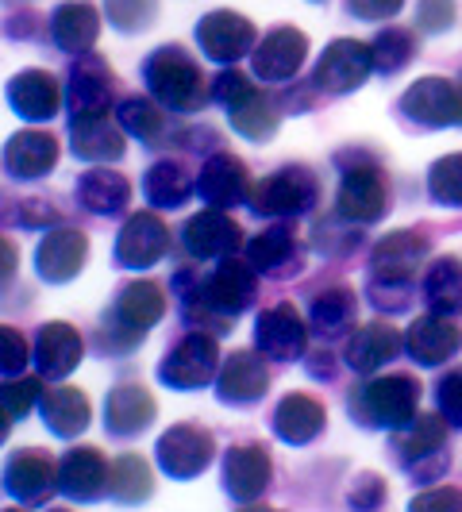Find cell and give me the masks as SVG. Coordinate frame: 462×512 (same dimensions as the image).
Wrapping results in <instances>:
<instances>
[{"instance_id": "27", "label": "cell", "mask_w": 462, "mask_h": 512, "mask_svg": "<svg viewBox=\"0 0 462 512\" xmlns=\"http://www.w3.org/2000/svg\"><path fill=\"white\" fill-rule=\"evenodd\" d=\"M70 151L93 166L120 162L128 151V131L120 128V120L112 124L108 116H70Z\"/></svg>"}, {"instance_id": "6", "label": "cell", "mask_w": 462, "mask_h": 512, "mask_svg": "<svg viewBox=\"0 0 462 512\" xmlns=\"http://www.w3.org/2000/svg\"><path fill=\"white\" fill-rule=\"evenodd\" d=\"M320 201V181L308 166H278L274 174L258 181L251 189V212L274 216V220H297L308 216Z\"/></svg>"}, {"instance_id": "16", "label": "cell", "mask_w": 462, "mask_h": 512, "mask_svg": "<svg viewBox=\"0 0 462 512\" xmlns=\"http://www.w3.org/2000/svg\"><path fill=\"white\" fill-rule=\"evenodd\" d=\"M428 251H432V239L424 231H389L370 251V278L412 285Z\"/></svg>"}, {"instance_id": "38", "label": "cell", "mask_w": 462, "mask_h": 512, "mask_svg": "<svg viewBox=\"0 0 462 512\" xmlns=\"http://www.w3.org/2000/svg\"><path fill=\"white\" fill-rule=\"evenodd\" d=\"M193 193H197V181L178 158H162L143 174V197L151 208H181Z\"/></svg>"}, {"instance_id": "9", "label": "cell", "mask_w": 462, "mask_h": 512, "mask_svg": "<svg viewBox=\"0 0 462 512\" xmlns=\"http://www.w3.org/2000/svg\"><path fill=\"white\" fill-rule=\"evenodd\" d=\"M154 459L166 478H178V482L201 478L216 459V436L201 424H174L170 432L158 436Z\"/></svg>"}, {"instance_id": "1", "label": "cell", "mask_w": 462, "mask_h": 512, "mask_svg": "<svg viewBox=\"0 0 462 512\" xmlns=\"http://www.w3.org/2000/svg\"><path fill=\"white\" fill-rule=\"evenodd\" d=\"M174 293L189 328L208 335H228L235 316H243L258 297V270L247 258H220V266L201 278V270L181 266L174 274Z\"/></svg>"}, {"instance_id": "3", "label": "cell", "mask_w": 462, "mask_h": 512, "mask_svg": "<svg viewBox=\"0 0 462 512\" xmlns=\"http://www.w3.org/2000/svg\"><path fill=\"white\" fill-rule=\"evenodd\" d=\"M143 81L151 89V97L166 112H178V116H193L212 101V85L205 81L197 58L170 43V47H158V51L143 62Z\"/></svg>"}, {"instance_id": "15", "label": "cell", "mask_w": 462, "mask_h": 512, "mask_svg": "<svg viewBox=\"0 0 462 512\" xmlns=\"http://www.w3.org/2000/svg\"><path fill=\"white\" fill-rule=\"evenodd\" d=\"M124 270H151L170 255V228L158 220V212H131L112 247Z\"/></svg>"}, {"instance_id": "52", "label": "cell", "mask_w": 462, "mask_h": 512, "mask_svg": "<svg viewBox=\"0 0 462 512\" xmlns=\"http://www.w3.org/2000/svg\"><path fill=\"white\" fill-rule=\"evenodd\" d=\"M351 486L355 489H351L347 505H355V509H378V505L385 501V478L382 474H374V470H362Z\"/></svg>"}, {"instance_id": "39", "label": "cell", "mask_w": 462, "mask_h": 512, "mask_svg": "<svg viewBox=\"0 0 462 512\" xmlns=\"http://www.w3.org/2000/svg\"><path fill=\"white\" fill-rule=\"evenodd\" d=\"M116 120H120V128L128 131V139H139L143 147H158L170 135L166 108L154 97H128V101H120Z\"/></svg>"}, {"instance_id": "28", "label": "cell", "mask_w": 462, "mask_h": 512, "mask_svg": "<svg viewBox=\"0 0 462 512\" xmlns=\"http://www.w3.org/2000/svg\"><path fill=\"white\" fill-rule=\"evenodd\" d=\"M8 104L27 124H47L62 108V85L51 70H20L8 81Z\"/></svg>"}, {"instance_id": "51", "label": "cell", "mask_w": 462, "mask_h": 512, "mask_svg": "<svg viewBox=\"0 0 462 512\" xmlns=\"http://www.w3.org/2000/svg\"><path fill=\"white\" fill-rule=\"evenodd\" d=\"M366 297L382 308V312H405V308H409V301H412V285L378 282V278H370V285H366Z\"/></svg>"}, {"instance_id": "7", "label": "cell", "mask_w": 462, "mask_h": 512, "mask_svg": "<svg viewBox=\"0 0 462 512\" xmlns=\"http://www.w3.org/2000/svg\"><path fill=\"white\" fill-rule=\"evenodd\" d=\"M220 366H224V359H220L216 335L193 328L174 351H166V359L158 362V382L178 389V393H193V389H205L208 382H216Z\"/></svg>"}, {"instance_id": "37", "label": "cell", "mask_w": 462, "mask_h": 512, "mask_svg": "<svg viewBox=\"0 0 462 512\" xmlns=\"http://www.w3.org/2000/svg\"><path fill=\"white\" fill-rule=\"evenodd\" d=\"M359 320V297L355 289L347 285H328L312 297V308H308V328L320 339H343V335L355 328Z\"/></svg>"}, {"instance_id": "10", "label": "cell", "mask_w": 462, "mask_h": 512, "mask_svg": "<svg viewBox=\"0 0 462 512\" xmlns=\"http://www.w3.org/2000/svg\"><path fill=\"white\" fill-rule=\"evenodd\" d=\"M397 108L416 128H462V89L447 77L412 81Z\"/></svg>"}, {"instance_id": "31", "label": "cell", "mask_w": 462, "mask_h": 512, "mask_svg": "<svg viewBox=\"0 0 462 512\" xmlns=\"http://www.w3.org/2000/svg\"><path fill=\"white\" fill-rule=\"evenodd\" d=\"M247 262L255 266L258 274L266 278H289L301 270V243H297V231L293 224H270L266 231H258L255 239L247 243Z\"/></svg>"}, {"instance_id": "54", "label": "cell", "mask_w": 462, "mask_h": 512, "mask_svg": "<svg viewBox=\"0 0 462 512\" xmlns=\"http://www.w3.org/2000/svg\"><path fill=\"white\" fill-rule=\"evenodd\" d=\"M401 8H405V0H347V12H351L355 20H366V24L393 20Z\"/></svg>"}, {"instance_id": "36", "label": "cell", "mask_w": 462, "mask_h": 512, "mask_svg": "<svg viewBox=\"0 0 462 512\" xmlns=\"http://www.w3.org/2000/svg\"><path fill=\"white\" fill-rule=\"evenodd\" d=\"M39 416L58 439H77L93 420V405L74 385H54V389H43Z\"/></svg>"}, {"instance_id": "45", "label": "cell", "mask_w": 462, "mask_h": 512, "mask_svg": "<svg viewBox=\"0 0 462 512\" xmlns=\"http://www.w3.org/2000/svg\"><path fill=\"white\" fill-rule=\"evenodd\" d=\"M43 378V374H39ZM39 378H4V389H0V405H4V432L8 424L24 420L27 412L43 401V382Z\"/></svg>"}, {"instance_id": "19", "label": "cell", "mask_w": 462, "mask_h": 512, "mask_svg": "<svg viewBox=\"0 0 462 512\" xmlns=\"http://www.w3.org/2000/svg\"><path fill=\"white\" fill-rule=\"evenodd\" d=\"M197 193L208 208H239L251 205V170L243 158L216 151L197 174Z\"/></svg>"}, {"instance_id": "2", "label": "cell", "mask_w": 462, "mask_h": 512, "mask_svg": "<svg viewBox=\"0 0 462 512\" xmlns=\"http://www.w3.org/2000/svg\"><path fill=\"white\" fill-rule=\"evenodd\" d=\"M166 316V289L151 278H131L116 289L112 305L104 312L101 351L104 355H128L139 347L147 332Z\"/></svg>"}, {"instance_id": "23", "label": "cell", "mask_w": 462, "mask_h": 512, "mask_svg": "<svg viewBox=\"0 0 462 512\" xmlns=\"http://www.w3.org/2000/svg\"><path fill=\"white\" fill-rule=\"evenodd\" d=\"M89 258V239L77 228H54L35 247V270L47 285H66L81 274Z\"/></svg>"}, {"instance_id": "46", "label": "cell", "mask_w": 462, "mask_h": 512, "mask_svg": "<svg viewBox=\"0 0 462 512\" xmlns=\"http://www.w3.org/2000/svg\"><path fill=\"white\" fill-rule=\"evenodd\" d=\"M104 16L108 24L124 35L147 31L158 20V0H104Z\"/></svg>"}, {"instance_id": "11", "label": "cell", "mask_w": 462, "mask_h": 512, "mask_svg": "<svg viewBox=\"0 0 462 512\" xmlns=\"http://www.w3.org/2000/svg\"><path fill=\"white\" fill-rule=\"evenodd\" d=\"M374 74V51L370 43H359V39H335L324 47L316 70H312V89L316 93H332V97H343V93H355L366 85V77Z\"/></svg>"}, {"instance_id": "40", "label": "cell", "mask_w": 462, "mask_h": 512, "mask_svg": "<svg viewBox=\"0 0 462 512\" xmlns=\"http://www.w3.org/2000/svg\"><path fill=\"white\" fill-rule=\"evenodd\" d=\"M424 301L432 312L462 316V258H436L424 274Z\"/></svg>"}, {"instance_id": "21", "label": "cell", "mask_w": 462, "mask_h": 512, "mask_svg": "<svg viewBox=\"0 0 462 512\" xmlns=\"http://www.w3.org/2000/svg\"><path fill=\"white\" fill-rule=\"evenodd\" d=\"M274 478V459L266 443H239L224 455V489L231 501L251 505L258 501Z\"/></svg>"}, {"instance_id": "55", "label": "cell", "mask_w": 462, "mask_h": 512, "mask_svg": "<svg viewBox=\"0 0 462 512\" xmlns=\"http://www.w3.org/2000/svg\"><path fill=\"white\" fill-rule=\"evenodd\" d=\"M412 509H455V512H462V489L432 486L428 493H416V497H412Z\"/></svg>"}, {"instance_id": "8", "label": "cell", "mask_w": 462, "mask_h": 512, "mask_svg": "<svg viewBox=\"0 0 462 512\" xmlns=\"http://www.w3.org/2000/svg\"><path fill=\"white\" fill-rule=\"evenodd\" d=\"M335 212L351 224H378L389 212V181L382 166L370 158H355V166L343 170L339 189H335Z\"/></svg>"}, {"instance_id": "17", "label": "cell", "mask_w": 462, "mask_h": 512, "mask_svg": "<svg viewBox=\"0 0 462 512\" xmlns=\"http://www.w3.org/2000/svg\"><path fill=\"white\" fill-rule=\"evenodd\" d=\"M181 247L189 258H231L243 247V228L231 220L224 208H205L181 224Z\"/></svg>"}, {"instance_id": "12", "label": "cell", "mask_w": 462, "mask_h": 512, "mask_svg": "<svg viewBox=\"0 0 462 512\" xmlns=\"http://www.w3.org/2000/svg\"><path fill=\"white\" fill-rule=\"evenodd\" d=\"M4 489L8 497H16L20 505H47L54 493H62L58 486V462L51 459V451L43 447H20L12 451L4 462Z\"/></svg>"}, {"instance_id": "43", "label": "cell", "mask_w": 462, "mask_h": 512, "mask_svg": "<svg viewBox=\"0 0 462 512\" xmlns=\"http://www.w3.org/2000/svg\"><path fill=\"white\" fill-rule=\"evenodd\" d=\"M370 51H374V74L393 77L412 62L416 39H412V31H405V27H382V31L374 35Z\"/></svg>"}, {"instance_id": "33", "label": "cell", "mask_w": 462, "mask_h": 512, "mask_svg": "<svg viewBox=\"0 0 462 512\" xmlns=\"http://www.w3.org/2000/svg\"><path fill=\"white\" fill-rule=\"evenodd\" d=\"M405 351V335L397 332L393 324H382V320H374V324H366L359 332L347 339V366L355 370V374H378L385 362H393L397 355Z\"/></svg>"}, {"instance_id": "42", "label": "cell", "mask_w": 462, "mask_h": 512, "mask_svg": "<svg viewBox=\"0 0 462 512\" xmlns=\"http://www.w3.org/2000/svg\"><path fill=\"white\" fill-rule=\"evenodd\" d=\"M108 493L120 505H139L154 493V470L143 455H120L112 462V478H108Z\"/></svg>"}, {"instance_id": "30", "label": "cell", "mask_w": 462, "mask_h": 512, "mask_svg": "<svg viewBox=\"0 0 462 512\" xmlns=\"http://www.w3.org/2000/svg\"><path fill=\"white\" fill-rule=\"evenodd\" d=\"M108 478L112 466L97 447H70L58 459V486L70 501H97L101 493H108Z\"/></svg>"}, {"instance_id": "18", "label": "cell", "mask_w": 462, "mask_h": 512, "mask_svg": "<svg viewBox=\"0 0 462 512\" xmlns=\"http://www.w3.org/2000/svg\"><path fill=\"white\" fill-rule=\"evenodd\" d=\"M81 355H85V339H81V332H77L74 324H66V320L39 324L35 343H31V362H35V370L47 382L70 378L77 366H81Z\"/></svg>"}, {"instance_id": "48", "label": "cell", "mask_w": 462, "mask_h": 512, "mask_svg": "<svg viewBox=\"0 0 462 512\" xmlns=\"http://www.w3.org/2000/svg\"><path fill=\"white\" fill-rule=\"evenodd\" d=\"M31 362V347H27V339L16 328H0V370H4V378H20L24 374V366Z\"/></svg>"}, {"instance_id": "41", "label": "cell", "mask_w": 462, "mask_h": 512, "mask_svg": "<svg viewBox=\"0 0 462 512\" xmlns=\"http://www.w3.org/2000/svg\"><path fill=\"white\" fill-rule=\"evenodd\" d=\"M228 124L231 131H239L243 139H251V143H266V139H274L278 135V124H282V112H278V104L270 101L266 93H251L247 101H239L235 108H228Z\"/></svg>"}, {"instance_id": "26", "label": "cell", "mask_w": 462, "mask_h": 512, "mask_svg": "<svg viewBox=\"0 0 462 512\" xmlns=\"http://www.w3.org/2000/svg\"><path fill=\"white\" fill-rule=\"evenodd\" d=\"M266 355L262 351H231L220 374H216V397L224 405H255L270 389V370H266Z\"/></svg>"}, {"instance_id": "53", "label": "cell", "mask_w": 462, "mask_h": 512, "mask_svg": "<svg viewBox=\"0 0 462 512\" xmlns=\"http://www.w3.org/2000/svg\"><path fill=\"white\" fill-rule=\"evenodd\" d=\"M16 224L31 231L54 228V224H58V208H54L51 201H20V205H16Z\"/></svg>"}, {"instance_id": "44", "label": "cell", "mask_w": 462, "mask_h": 512, "mask_svg": "<svg viewBox=\"0 0 462 512\" xmlns=\"http://www.w3.org/2000/svg\"><path fill=\"white\" fill-rule=\"evenodd\" d=\"M428 193L443 208H462V151L443 154L428 170Z\"/></svg>"}, {"instance_id": "20", "label": "cell", "mask_w": 462, "mask_h": 512, "mask_svg": "<svg viewBox=\"0 0 462 512\" xmlns=\"http://www.w3.org/2000/svg\"><path fill=\"white\" fill-rule=\"evenodd\" d=\"M308 58V35L297 31L293 24L274 27L270 35H262V43L251 54V66H255V77L266 81V85H282L289 77H297V70L305 66Z\"/></svg>"}, {"instance_id": "49", "label": "cell", "mask_w": 462, "mask_h": 512, "mask_svg": "<svg viewBox=\"0 0 462 512\" xmlns=\"http://www.w3.org/2000/svg\"><path fill=\"white\" fill-rule=\"evenodd\" d=\"M436 401H439V416L459 428L462 432V370H447L436 385Z\"/></svg>"}, {"instance_id": "25", "label": "cell", "mask_w": 462, "mask_h": 512, "mask_svg": "<svg viewBox=\"0 0 462 512\" xmlns=\"http://www.w3.org/2000/svg\"><path fill=\"white\" fill-rule=\"evenodd\" d=\"M154 416H158V401L151 397L147 385L120 382L116 389H108V397H104V428H108V436H143L154 424Z\"/></svg>"}, {"instance_id": "22", "label": "cell", "mask_w": 462, "mask_h": 512, "mask_svg": "<svg viewBox=\"0 0 462 512\" xmlns=\"http://www.w3.org/2000/svg\"><path fill=\"white\" fill-rule=\"evenodd\" d=\"M112 85H116V77L97 54H77V62L70 66V77H66L70 116H108Z\"/></svg>"}, {"instance_id": "13", "label": "cell", "mask_w": 462, "mask_h": 512, "mask_svg": "<svg viewBox=\"0 0 462 512\" xmlns=\"http://www.w3.org/2000/svg\"><path fill=\"white\" fill-rule=\"evenodd\" d=\"M308 328L305 316L293 308V301L262 308L255 320V347L270 362H297L308 351Z\"/></svg>"}, {"instance_id": "50", "label": "cell", "mask_w": 462, "mask_h": 512, "mask_svg": "<svg viewBox=\"0 0 462 512\" xmlns=\"http://www.w3.org/2000/svg\"><path fill=\"white\" fill-rule=\"evenodd\" d=\"M455 24V0H420L416 4V27L428 31V35H439Z\"/></svg>"}, {"instance_id": "4", "label": "cell", "mask_w": 462, "mask_h": 512, "mask_svg": "<svg viewBox=\"0 0 462 512\" xmlns=\"http://www.w3.org/2000/svg\"><path fill=\"white\" fill-rule=\"evenodd\" d=\"M420 409V382L412 374H370V382L359 385L347 397V412L362 428H405Z\"/></svg>"}, {"instance_id": "24", "label": "cell", "mask_w": 462, "mask_h": 512, "mask_svg": "<svg viewBox=\"0 0 462 512\" xmlns=\"http://www.w3.org/2000/svg\"><path fill=\"white\" fill-rule=\"evenodd\" d=\"M405 351L420 366H443V362L455 359L462 351V328L455 324V316L424 312V316L412 320L409 332H405Z\"/></svg>"}, {"instance_id": "5", "label": "cell", "mask_w": 462, "mask_h": 512, "mask_svg": "<svg viewBox=\"0 0 462 512\" xmlns=\"http://www.w3.org/2000/svg\"><path fill=\"white\" fill-rule=\"evenodd\" d=\"M447 428L451 424L443 416H412L405 428L393 432V455L416 486H436L451 470Z\"/></svg>"}, {"instance_id": "47", "label": "cell", "mask_w": 462, "mask_h": 512, "mask_svg": "<svg viewBox=\"0 0 462 512\" xmlns=\"http://www.w3.org/2000/svg\"><path fill=\"white\" fill-rule=\"evenodd\" d=\"M251 93H255L251 77L243 74V70H235V66L220 70V74H216V81H212V101L220 104L224 112H228V108H235L239 101H247Z\"/></svg>"}, {"instance_id": "35", "label": "cell", "mask_w": 462, "mask_h": 512, "mask_svg": "<svg viewBox=\"0 0 462 512\" xmlns=\"http://www.w3.org/2000/svg\"><path fill=\"white\" fill-rule=\"evenodd\" d=\"M74 197L77 205L93 216H120L131 205V181L108 166H93L77 178Z\"/></svg>"}, {"instance_id": "29", "label": "cell", "mask_w": 462, "mask_h": 512, "mask_svg": "<svg viewBox=\"0 0 462 512\" xmlns=\"http://www.w3.org/2000/svg\"><path fill=\"white\" fill-rule=\"evenodd\" d=\"M58 166V139L51 131L24 128L4 147V170L12 181H39Z\"/></svg>"}, {"instance_id": "14", "label": "cell", "mask_w": 462, "mask_h": 512, "mask_svg": "<svg viewBox=\"0 0 462 512\" xmlns=\"http://www.w3.org/2000/svg\"><path fill=\"white\" fill-rule=\"evenodd\" d=\"M197 47H201V54L212 58V62L235 66L239 58L255 54L258 31L247 16H239V12H231V8H216V12L201 16V24H197Z\"/></svg>"}, {"instance_id": "34", "label": "cell", "mask_w": 462, "mask_h": 512, "mask_svg": "<svg viewBox=\"0 0 462 512\" xmlns=\"http://www.w3.org/2000/svg\"><path fill=\"white\" fill-rule=\"evenodd\" d=\"M101 35V12L89 0H66L51 12V39L58 51L89 54Z\"/></svg>"}, {"instance_id": "32", "label": "cell", "mask_w": 462, "mask_h": 512, "mask_svg": "<svg viewBox=\"0 0 462 512\" xmlns=\"http://www.w3.org/2000/svg\"><path fill=\"white\" fill-rule=\"evenodd\" d=\"M324 424H328V412H324V405L316 397H308V393H285L282 401L274 405V416H270L274 436L282 439V443H289V447L312 443V439L324 432Z\"/></svg>"}]
</instances>
